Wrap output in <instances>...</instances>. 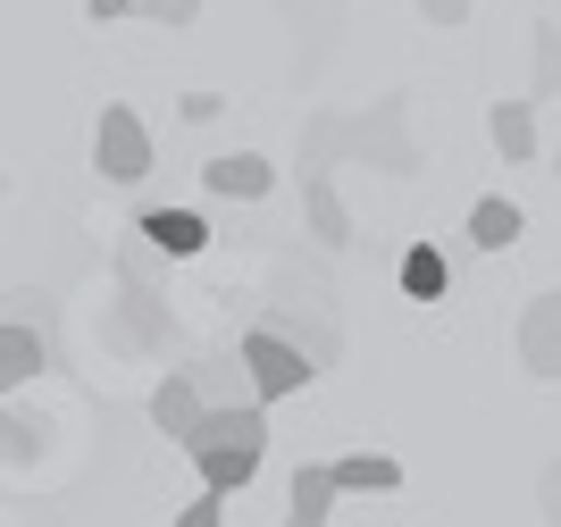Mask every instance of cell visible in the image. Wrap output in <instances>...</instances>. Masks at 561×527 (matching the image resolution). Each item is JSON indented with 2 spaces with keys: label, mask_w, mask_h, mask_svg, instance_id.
<instances>
[{
  "label": "cell",
  "mask_w": 561,
  "mask_h": 527,
  "mask_svg": "<svg viewBox=\"0 0 561 527\" xmlns=\"http://www.w3.org/2000/svg\"><path fill=\"white\" fill-rule=\"evenodd\" d=\"M185 452L202 460V494H243L268 460V411H202V427L185 436Z\"/></svg>",
  "instance_id": "6da1fadb"
},
{
  "label": "cell",
  "mask_w": 561,
  "mask_h": 527,
  "mask_svg": "<svg viewBox=\"0 0 561 527\" xmlns=\"http://www.w3.org/2000/svg\"><path fill=\"white\" fill-rule=\"evenodd\" d=\"M117 352H168V294L142 276V252H117V310L101 319Z\"/></svg>",
  "instance_id": "7a4b0ae2"
},
{
  "label": "cell",
  "mask_w": 561,
  "mask_h": 527,
  "mask_svg": "<svg viewBox=\"0 0 561 527\" xmlns=\"http://www.w3.org/2000/svg\"><path fill=\"white\" fill-rule=\"evenodd\" d=\"M352 160L386 168V176H420V142H411V101L402 92H386V101H369L352 117Z\"/></svg>",
  "instance_id": "3957f363"
},
{
  "label": "cell",
  "mask_w": 561,
  "mask_h": 527,
  "mask_svg": "<svg viewBox=\"0 0 561 527\" xmlns=\"http://www.w3.org/2000/svg\"><path fill=\"white\" fill-rule=\"evenodd\" d=\"M93 168L110 184H142L151 176V126H142L126 101H101V126H93Z\"/></svg>",
  "instance_id": "277c9868"
},
{
  "label": "cell",
  "mask_w": 561,
  "mask_h": 527,
  "mask_svg": "<svg viewBox=\"0 0 561 527\" xmlns=\"http://www.w3.org/2000/svg\"><path fill=\"white\" fill-rule=\"evenodd\" d=\"M234 360H243V377H252V402H285V393H302L310 377H319V368H310L294 344H277L268 326H252V335L234 344Z\"/></svg>",
  "instance_id": "5b68a950"
},
{
  "label": "cell",
  "mask_w": 561,
  "mask_h": 527,
  "mask_svg": "<svg viewBox=\"0 0 561 527\" xmlns=\"http://www.w3.org/2000/svg\"><path fill=\"white\" fill-rule=\"evenodd\" d=\"M519 368L545 377V386H561V294H537L519 310Z\"/></svg>",
  "instance_id": "8992f818"
},
{
  "label": "cell",
  "mask_w": 561,
  "mask_h": 527,
  "mask_svg": "<svg viewBox=\"0 0 561 527\" xmlns=\"http://www.w3.org/2000/svg\"><path fill=\"white\" fill-rule=\"evenodd\" d=\"M135 234H142V252H160V260L210 252V218H202V209H142Z\"/></svg>",
  "instance_id": "52a82bcc"
},
{
  "label": "cell",
  "mask_w": 561,
  "mask_h": 527,
  "mask_svg": "<svg viewBox=\"0 0 561 527\" xmlns=\"http://www.w3.org/2000/svg\"><path fill=\"white\" fill-rule=\"evenodd\" d=\"M202 184H210L218 202H260V193H277V168L260 160V151H218L202 168Z\"/></svg>",
  "instance_id": "ba28073f"
},
{
  "label": "cell",
  "mask_w": 561,
  "mask_h": 527,
  "mask_svg": "<svg viewBox=\"0 0 561 527\" xmlns=\"http://www.w3.org/2000/svg\"><path fill=\"white\" fill-rule=\"evenodd\" d=\"M142 411H151V427H160L168 444H185L193 427H202V393H193L185 368H168L160 386H151V402H142Z\"/></svg>",
  "instance_id": "9c48e42d"
},
{
  "label": "cell",
  "mask_w": 561,
  "mask_h": 527,
  "mask_svg": "<svg viewBox=\"0 0 561 527\" xmlns=\"http://www.w3.org/2000/svg\"><path fill=\"white\" fill-rule=\"evenodd\" d=\"M43 368H50V335L43 326H0V402H9L18 386H34Z\"/></svg>",
  "instance_id": "30bf717a"
},
{
  "label": "cell",
  "mask_w": 561,
  "mask_h": 527,
  "mask_svg": "<svg viewBox=\"0 0 561 527\" xmlns=\"http://www.w3.org/2000/svg\"><path fill=\"white\" fill-rule=\"evenodd\" d=\"M185 377H193V393H202V411H260V402H252V377H243V360H234V352L185 368Z\"/></svg>",
  "instance_id": "8fae6325"
},
{
  "label": "cell",
  "mask_w": 561,
  "mask_h": 527,
  "mask_svg": "<svg viewBox=\"0 0 561 527\" xmlns=\"http://www.w3.org/2000/svg\"><path fill=\"white\" fill-rule=\"evenodd\" d=\"M260 326H268L277 344H294L310 368H328V360H335V326H328V319H302L294 301H268V319H260Z\"/></svg>",
  "instance_id": "7c38bea8"
},
{
  "label": "cell",
  "mask_w": 561,
  "mask_h": 527,
  "mask_svg": "<svg viewBox=\"0 0 561 527\" xmlns=\"http://www.w3.org/2000/svg\"><path fill=\"white\" fill-rule=\"evenodd\" d=\"M335 494H394L402 485V460L394 452H344V460H319Z\"/></svg>",
  "instance_id": "4fadbf2b"
},
{
  "label": "cell",
  "mask_w": 561,
  "mask_h": 527,
  "mask_svg": "<svg viewBox=\"0 0 561 527\" xmlns=\"http://www.w3.org/2000/svg\"><path fill=\"white\" fill-rule=\"evenodd\" d=\"M335 160H352V117L344 110H310V126H302V176H328Z\"/></svg>",
  "instance_id": "5bb4252c"
},
{
  "label": "cell",
  "mask_w": 561,
  "mask_h": 527,
  "mask_svg": "<svg viewBox=\"0 0 561 527\" xmlns=\"http://www.w3.org/2000/svg\"><path fill=\"white\" fill-rule=\"evenodd\" d=\"M302 218H310V234H319L328 252L352 243V209H344V193H335V176H302Z\"/></svg>",
  "instance_id": "9a60e30c"
},
{
  "label": "cell",
  "mask_w": 561,
  "mask_h": 527,
  "mask_svg": "<svg viewBox=\"0 0 561 527\" xmlns=\"http://www.w3.org/2000/svg\"><path fill=\"white\" fill-rule=\"evenodd\" d=\"M486 135L503 160H537V101H494L486 110Z\"/></svg>",
  "instance_id": "2e32d148"
},
{
  "label": "cell",
  "mask_w": 561,
  "mask_h": 527,
  "mask_svg": "<svg viewBox=\"0 0 561 527\" xmlns=\"http://www.w3.org/2000/svg\"><path fill=\"white\" fill-rule=\"evenodd\" d=\"M519 227H528V218H519V202H503V193L469 202V243H478V252H512Z\"/></svg>",
  "instance_id": "e0dca14e"
},
{
  "label": "cell",
  "mask_w": 561,
  "mask_h": 527,
  "mask_svg": "<svg viewBox=\"0 0 561 527\" xmlns=\"http://www.w3.org/2000/svg\"><path fill=\"white\" fill-rule=\"evenodd\" d=\"M402 294L411 301H445L453 294V260L436 252V243H411V252H402Z\"/></svg>",
  "instance_id": "ac0fdd59"
},
{
  "label": "cell",
  "mask_w": 561,
  "mask_h": 527,
  "mask_svg": "<svg viewBox=\"0 0 561 527\" xmlns=\"http://www.w3.org/2000/svg\"><path fill=\"white\" fill-rule=\"evenodd\" d=\"M328 511H335L328 469H319V460H302V469H294V519H328Z\"/></svg>",
  "instance_id": "d6986e66"
},
{
  "label": "cell",
  "mask_w": 561,
  "mask_h": 527,
  "mask_svg": "<svg viewBox=\"0 0 561 527\" xmlns=\"http://www.w3.org/2000/svg\"><path fill=\"white\" fill-rule=\"evenodd\" d=\"M537 101H561V34L537 25Z\"/></svg>",
  "instance_id": "ffe728a7"
},
{
  "label": "cell",
  "mask_w": 561,
  "mask_h": 527,
  "mask_svg": "<svg viewBox=\"0 0 561 527\" xmlns=\"http://www.w3.org/2000/svg\"><path fill=\"white\" fill-rule=\"evenodd\" d=\"M135 18H151V25H168V34H185L193 18H202V0H135Z\"/></svg>",
  "instance_id": "44dd1931"
},
{
  "label": "cell",
  "mask_w": 561,
  "mask_h": 527,
  "mask_svg": "<svg viewBox=\"0 0 561 527\" xmlns=\"http://www.w3.org/2000/svg\"><path fill=\"white\" fill-rule=\"evenodd\" d=\"M176 527H227V503H218V494H202V503L176 511Z\"/></svg>",
  "instance_id": "7402d4cb"
},
{
  "label": "cell",
  "mask_w": 561,
  "mask_h": 527,
  "mask_svg": "<svg viewBox=\"0 0 561 527\" xmlns=\"http://www.w3.org/2000/svg\"><path fill=\"white\" fill-rule=\"evenodd\" d=\"M469 9H478V0H420V18H427V25H461Z\"/></svg>",
  "instance_id": "603a6c76"
},
{
  "label": "cell",
  "mask_w": 561,
  "mask_h": 527,
  "mask_svg": "<svg viewBox=\"0 0 561 527\" xmlns=\"http://www.w3.org/2000/svg\"><path fill=\"white\" fill-rule=\"evenodd\" d=\"M176 110H185V117H193V126H210V117H218V110H227V101H218V92H185V101H176Z\"/></svg>",
  "instance_id": "cb8c5ba5"
},
{
  "label": "cell",
  "mask_w": 561,
  "mask_h": 527,
  "mask_svg": "<svg viewBox=\"0 0 561 527\" xmlns=\"http://www.w3.org/2000/svg\"><path fill=\"white\" fill-rule=\"evenodd\" d=\"M84 18L110 25V18H135V0H84Z\"/></svg>",
  "instance_id": "d4e9b609"
},
{
  "label": "cell",
  "mask_w": 561,
  "mask_h": 527,
  "mask_svg": "<svg viewBox=\"0 0 561 527\" xmlns=\"http://www.w3.org/2000/svg\"><path fill=\"white\" fill-rule=\"evenodd\" d=\"M285 527H328V519H294V511H285Z\"/></svg>",
  "instance_id": "484cf974"
},
{
  "label": "cell",
  "mask_w": 561,
  "mask_h": 527,
  "mask_svg": "<svg viewBox=\"0 0 561 527\" xmlns=\"http://www.w3.org/2000/svg\"><path fill=\"white\" fill-rule=\"evenodd\" d=\"M553 176H561V142H553Z\"/></svg>",
  "instance_id": "4316f807"
},
{
  "label": "cell",
  "mask_w": 561,
  "mask_h": 527,
  "mask_svg": "<svg viewBox=\"0 0 561 527\" xmlns=\"http://www.w3.org/2000/svg\"><path fill=\"white\" fill-rule=\"evenodd\" d=\"M0 193H9V184H0Z\"/></svg>",
  "instance_id": "83f0119b"
}]
</instances>
